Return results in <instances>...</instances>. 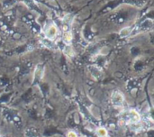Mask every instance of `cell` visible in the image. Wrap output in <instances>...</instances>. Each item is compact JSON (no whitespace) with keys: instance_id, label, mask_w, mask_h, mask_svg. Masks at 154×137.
<instances>
[{"instance_id":"cell-2","label":"cell","mask_w":154,"mask_h":137,"mask_svg":"<svg viewBox=\"0 0 154 137\" xmlns=\"http://www.w3.org/2000/svg\"><path fill=\"white\" fill-rule=\"evenodd\" d=\"M125 95L121 92V91H115L112 96H111V103L113 104V106L116 107H121L124 106L125 104Z\"/></svg>"},{"instance_id":"cell-10","label":"cell","mask_w":154,"mask_h":137,"mask_svg":"<svg viewBox=\"0 0 154 137\" xmlns=\"http://www.w3.org/2000/svg\"><path fill=\"white\" fill-rule=\"evenodd\" d=\"M64 52H65L68 56H69V57H72V56L74 55L73 49L71 48V46H70V45H67V46L65 47V49H64Z\"/></svg>"},{"instance_id":"cell-9","label":"cell","mask_w":154,"mask_h":137,"mask_svg":"<svg viewBox=\"0 0 154 137\" xmlns=\"http://www.w3.org/2000/svg\"><path fill=\"white\" fill-rule=\"evenodd\" d=\"M97 135L98 137H106L107 135V131L104 127H100L97 130Z\"/></svg>"},{"instance_id":"cell-5","label":"cell","mask_w":154,"mask_h":137,"mask_svg":"<svg viewBox=\"0 0 154 137\" xmlns=\"http://www.w3.org/2000/svg\"><path fill=\"white\" fill-rule=\"evenodd\" d=\"M73 40V34L70 31H66L62 36V41L67 44V45H69L70 42H72Z\"/></svg>"},{"instance_id":"cell-11","label":"cell","mask_w":154,"mask_h":137,"mask_svg":"<svg viewBox=\"0 0 154 137\" xmlns=\"http://www.w3.org/2000/svg\"><path fill=\"white\" fill-rule=\"evenodd\" d=\"M67 137H79L77 133L74 132V131H69L68 134H67Z\"/></svg>"},{"instance_id":"cell-4","label":"cell","mask_w":154,"mask_h":137,"mask_svg":"<svg viewBox=\"0 0 154 137\" xmlns=\"http://www.w3.org/2000/svg\"><path fill=\"white\" fill-rule=\"evenodd\" d=\"M153 26V23L152 19H146L143 22H142V23L139 25L138 29L139 32H143V31H148L150 29H152Z\"/></svg>"},{"instance_id":"cell-7","label":"cell","mask_w":154,"mask_h":137,"mask_svg":"<svg viewBox=\"0 0 154 137\" xmlns=\"http://www.w3.org/2000/svg\"><path fill=\"white\" fill-rule=\"evenodd\" d=\"M90 70V73L93 77H95L96 79H98L99 77L102 76V70L98 68V67H96V66H91L89 68Z\"/></svg>"},{"instance_id":"cell-8","label":"cell","mask_w":154,"mask_h":137,"mask_svg":"<svg viewBox=\"0 0 154 137\" xmlns=\"http://www.w3.org/2000/svg\"><path fill=\"white\" fill-rule=\"evenodd\" d=\"M34 75H35V78H37L38 80H40L42 78V75H43V69L41 66H37Z\"/></svg>"},{"instance_id":"cell-3","label":"cell","mask_w":154,"mask_h":137,"mask_svg":"<svg viewBox=\"0 0 154 137\" xmlns=\"http://www.w3.org/2000/svg\"><path fill=\"white\" fill-rule=\"evenodd\" d=\"M125 120L128 123V125H131V124H134V123L140 122L141 121V117H140V114L136 110L131 109L126 113Z\"/></svg>"},{"instance_id":"cell-1","label":"cell","mask_w":154,"mask_h":137,"mask_svg":"<svg viewBox=\"0 0 154 137\" xmlns=\"http://www.w3.org/2000/svg\"><path fill=\"white\" fill-rule=\"evenodd\" d=\"M44 33H45L46 40H49L51 42H53L57 38V35L59 33V29L55 25V23H48L46 25L45 30H44Z\"/></svg>"},{"instance_id":"cell-6","label":"cell","mask_w":154,"mask_h":137,"mask_svg":"<svg viewBox=\"0 0 154 137\" xmlns=\"http://www.w3.org/2000/svg\"><path fill=\"white\" fill-rule=\"evenodd\" d=\"M133 33V29L131 26H126V27H124L120 30L119 32V35L121 37H127L129 35H131Z\"/></svg>"}]
</instances>
